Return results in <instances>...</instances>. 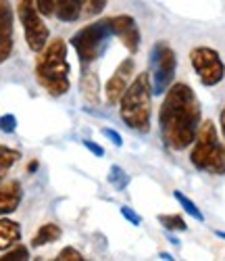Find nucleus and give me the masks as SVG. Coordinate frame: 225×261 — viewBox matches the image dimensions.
I'll return each mask as SVG.
<instances>
[{"label": "nucleus", "instance_id": "4468645a", "mask_svg": "<svg viewBox=\"0 0 225 261\" xmlns=\"http://www.w3.org/2000/svg\"><path fill=\"white\" fill-rule=\"evenodd\" d=\"M21 241V226L3 215L0 220V251H9Z\"/></svg>", "mask_w": 225, "mask_h": 261}, {"label": "nucleus", "instance_id": "393cba45", "mask_svg": "<svg viewBox=\"0 0 225 261\" xmlns=\"http://www.w3.org/2000/svg\"><path fill=\"white\" fill-rule=\"evenodd\" d=\"M36 7L42 13V17H52L54 15V0H36Z\"/></svg>", "mask_w": 225, "mask_h": 261}, {"label": "nucleus", "instance_id": "39448f33", "mask_svg": "<svg viewBox=\"0 0 225 261\" xmlns=\"http://www.w3.org/2000/svg\"><path fill=\"white\" fill-rule=\"evenodd\" d=\"M112 38V30H110V17L94 21V23H88L86 28H81L79 32L73 34L71 38V46L75 48L81 67L86 69L88 65H92L96 59L102 57V53L108 46V40Z\"/></svg>", "mask_w": 225, "mask_h": 261}, {"label": "nucleus", "instance_id": "4be33fe9", "mask_svg": "<svg viewBox=\"0 0 225 261\" xmlns=\"http://www.w3.org/2000/svg\"><path fill=\"white\" fill-rule=\"evenodd\" d=\"M106 7V0H86V7H83V13L90 15V17H96L104 11Z\"/></svg>", "mask_w": 225, "mask_h": 261}, {"label": "nucleus", "instance_id": "f257e3e1", "mask_svg": "<svg viewBox=\"0 0 225 261\" xmlns=\"http://www.w3.org/2000/svg\"><path fill=\"white\" fill-rule=\"evenodd\" d=\"M202 121V109L188 84H171L159 109L161 138L171 150H186L192 146Z\"/></svg>", "mask_w": 225, "mask_h": 261}, {"label": "nucleus", "instance_id": "aec40b11", "mask_svg": "<svg viewBox=\"0 0 225 261\" xmlns=\"http://www.w3.org/2000/svg\"><path fill=\"white\" fill-rule=\"evenodd\" d=\"M108 182H110V186H115V190H123V188L129 184V176L123 171V167H119V165H110Z\"/></svg>", "mask_w": 225, "mask_h": 261}, {"label": "nucleus", "instance_id": "a878e982", "mask_svg": "<svg viewBox=\"0 0 225 261\" xmlns=\"http://www.w3.org/2000/svg\"><path fill=\"white\" fill-rule=\"evenodd\" d=\"M121 215L125 217V220H129V222L133 224V226H140V224H142V220H140V215H138L136 211H133L131 207H127V205H125V207H121Z\"/></svg>", "mask_w": 225, "mask_h": 261}, {"label": "nucleus", "instance_id": "f3484780", "mask_svg": "<svg viewBox=\"0 0 225 261\" xmlns=\"http://www.w3.org/2000/svg\"><path fill=\"white\" fill-rule=\"evenodd\" d=\"M21 159V153L11 146H5V144H0V180L5 178V173Z\"/></svg>", "mask_w": 225, "mask_h": 261}, {"label": "nucleus", "instance_id": "cd10ccee", "mask_svg": "<svg viewBox=\"0 0 225 261\" xmlns=\"http://www.w3.org/2000/svg\"><path fill=\"white\" fill-rule=\"evenodd\" d=\"M83 146L90 150V153H94L96 157H102L104 155V148L100 146V144H96V142H92V140H83Z\"/></svg>", "mask_w": 225, "mask_h": 261}, {"label": "nucleus", "instance_id": "0eeeda50", "mask_svg": "<svg viewBox=\"0 0 225 261\" xmlns=\"http://www.w3.org/2000/svg\"><path fill=\"white\" fill-rule=\"evenodd\" d=\"M190 63L194 67V73L198 75L200 84L213 88L221 84L225 77V63L221 55L211 46H196L190 50Z\"/></svg>", "mask_w": 225, "mask_h": 261}, {"label": "nucleus", "instance_id": "c756f323", "mask_svg": "<svg viewBox=\"0 0 225 261\" xmlns=\"http://www.w3.org/2000/svg\"><path fill=\"white\" fill-rule=\"evenodd\" d=\"M27 169H30V171H36V169H38V161H32V163H30V167H27Z\"/></svg>", "mask_w": 225, "mask_h": 261}, {"label": "nucleus", "instance_id": "dca6fc26", "mask_svg": "<svg viewBox=\"0 0 225 261\" xmlns=\"http://www.w3.org/2000/svg\"><path fill=\"white\" fill-rule=\"evenodd\" d=\"M61 228L57 224H44L32 238V247H44V245H50V243H57L61 238Z\"/></svg>", "mask_w": 225, "mask_h": 261}, {"label": "nucleus", "instance_id": "6ab92c4d", "mask_svg": "<svg viewBox=\"0 0 225 261\" xmlns=\"http://www.w3.org/2000/svg\"><path fill=\"white\" fill-rule=\"evenodd\" d=\"M173 199H175L179 205H182V207H184V211H186L188 215H192L196 222H205V215H202V211L196 207V203H194L192 199H188V197H186L184 192L175 190V192H173Z\"/></svg>", "mask_w": 225, "mask_h": 261}, {"label": "nucleus", "instance_id": "9d476101", "mask_svg": "<svg viewBox=\"0 0 225 261\" xmlns=\"http://www.w3.org/2000/svg\"><path fill=\"white\" fill-rule=\"evenodd\" d=\"M133 71H136V61L131 57H127L119 63V67L110 75V80L106 82V88H104L106 100L110 105H119V98L123 96V92L127 90V86L133 80Z\"/></svg>", "mask_w": 225, "mask_h": 261}, {"label": "nucleus", "instance_id": "2eb2a0df", "mask_svg": "<svg viewBox=\"0 0 225 261\" xmlns=\"http://www.w3.org/2000/svg\"><path fill=\"white\" fill-rule=\"evenodd\" d=\"M81 94L86 102L90 105H98L100 100V86H98V75L92 71H86L81 77Z\"/></svg>", "mask_w": 225, "mask_h": 261}, {"label": "nucleus", "instance_id": "f8f14e48", "mask_svg": "<svg viewBox=\"0 0 225 261\" xmlns=\"http://www.w3.org/2000/svg\"><path fill=\"white\" fill-rule=\"evenodd\" d=\"M21 199H23V188L19 180H9L0 184V217L17 211Z\"/></svg>", "mask_w": 225, "mask_h": 261}, {"label": "nucleus", "instance_id": "423d86ee", "mask_svg": "<svg viewBox=\"0 0 225 261\" xmlns=\"http://www.w3.org/2000/svg\"><path fill=\"white\" fill-rule=\"evenodd\" d=\"M17 17L23 25L25 42L32 53H40L48 44L50 32L48 25L44 23V17L36 7V0H17Z\"/></svg>", "mask_w": 225, "mask_h": 261}, {"label": "nucleus", "instance_id": "bb28decb", "mask_svg": "<svg viewBox=\"0 0 225 261\" xmlns=\"http://www.w3.org/2000/svg\"><path fill=\"white\" fill-rule=\"evenodd\" d=\"M102 134L115 144V146H123V138L119 132H115V129H110V127H102Z\"/></svg>", "mask_w": 225, "mask_h": 261}, {"label": "nucleus", "instance_id": "5701e85b", "mask_svg": "<svg viewBox=\"0 0 225 261\" xmlns=\"http://www.w3.org/2000/svg\"><path fill=\"white\" fill-rule=\"evenodd\" d=\"M17 129V117L15 115H3L0 117V132H5V134H13Z\"/></svg>", "mask_w": 225, "mask_h": 261}, {"label": "nucleus", "instance_id": "6e6552de", "mask_svg": "<svg viewBox=\"0 0 225 261\" xmlns=\"http://www.w3.org/2000/svg\"><path fill=\"white\" fill-rule=\"evenodd\" d=\"M152 75H150V86H152V94L161 96L167 92V88L173 84L175 69H177V57L173 48L165 42H159L152 50Z\"/></svg>", "mask_w": 225, "mask_h": 261}, {"label": "nucleus", "instance_id": "9b49d317", "mask_svg": "<svg viewBox=\"0 0 225 261\" xmlns=\"http://www.w3.org/2000/svg\"><path fill=\"white\" fill-rule=\"evenodd\" d=\"M15 46V15L11 0H0V65H3Z\"/></svg>", "mask_w": 225, "mask_h": 261}, {"label": "nucleus", "instance_id": "ddd939ff", "mask_svg": "<svg viewBox=\"0 0 225 261\" xmlns=\"http://www.w3.org/2000/svg\"><path fill=\"white\" fill-rule=\"evenodd\" d=\"M86 0H54V17L63 23H73L83 13Z\"/></svg>", "mask_w": 225, "mask_h": 261}, {"label": "nucleus", "instance_id": "1a4fd4ad", "mask_svg": "<svg viewBox=\"0 0 225 261\" xmlns=\"http://www.w3.org/2000/svg\"><path fill=\"white\" fill-rule=\"evenodd\" d=\"M110 30H112V36L121 40V44L131 53L136 55L142 46V34H140V28L136 23V19L131 15H115L110 17Z\"/></svg>", "mask_w": 225, "mask_h": 261}, {"label": "nucleus", "instance_id": "a211bd4d", "mask_svg": "<svg viewBox=\"0 0 225 261\" xmlns=\"http://www.w3.org/2000/svg\"><path fill=\"white\" fill-rule=\"evenodd\" d=\"M159 224L169 230V232H186L188 230V224L182 215L177 213H169V215H159Z\"/></svg>", "mask_w": 225, "mask_h": 261}, {"label": "nucleus", "instance_id": "b1692460", "mask_svg": "<svg viewBox=\"0 0 225 261\" xmlns=\"http://www.w3.org/2000/svg\"><path fill=\"white\" fill-rule=\"evenodd\" d=\"M57 259H59V261H81L83 257H81V253H79L77 249H73V247H65V249L57 255Z\"/></svg>", "mask_w": 225, "mask_h": 261}, {"label": "nucleus", "instance_id": "412c9836", "mask_svg": "<svg viewBox=\"0 0 225 261\" xmlns=\"http://www.w3.org/2000/svg\"><path fill=\"white\" fill-rule=\"evenodd\" d=\"M25 259H30V251L25 247H21V245L7 251L3 257H0V261H25Z\"/></svg>", "mask_w": 225, "mask_h": 261}, {"label": "nucleus", "instance_id": "c85d7f7f", "mask_svg": "<svg viewBox=\"0 0 225 261\" xmlns=\"http://www.w3.org/2000/svg\"><path fill=\"white\" fill-rule=\"evenodd\" d=\"M219 123H221V134L225 138V107L221 109V115H219Z\"/></svg>", "mask_w": 225, "mask_h": 261}, {"label": "nucleus", "instance_id": "f03ea898", "mask_svg": "<svg viewBox=\"0 0 225 261\" xmlns=\"http://www.w3.org/2000/svg\"><path fill=\"white\" fill-rule=\"evenodd\" d=\"M69 59H67V42L63 38L48 40V44L38 53L36 59V80L50 96H63L69 92Z\"/></svg>", "mask_w": 225, "mask_h": 261}, {"label": "nucleus", "instance_id": "7c9ffc66", "mask_svg": "<svg viewBox=\"0 0 225 261\" xmlns=\"http://www.w3.org/2000/svg\"><path fill=\"white\" fill-rule=\"evenodd\" d=\"M217 236H219V238H223V241H225V232H217Z\"/></svg>", "mask_w": 225, "mask_h": 261}, {"label": "nucleus", "instance_id": "7ed1b4c3", "mask_svg": "<svg viewBox=\"0 0 225 261\" xmlns=\"http://www.w3.org/2000/svg\"><path fill=\"white\" fill-rule=\"evenodd\" d=\"M152 86H150V73H138L133 75L127 90L119 98V115L123 123L138 134L150 132V115H152Z\"/></svg>", "mask_w": 225, "mask_h": 261}, {"label": "nucleus", "instance_id": "20e7f679", "mask_svg": "<svg viewBox=\"0 0 225 261\" xmlns=\"http://www.w3.org/2000/svg\"><path fill=\"white\" fill-rule=\"evenodd\" d=\"M190 163L211 176H225V144L211 119L200 121L198 134L190 146Z\"/></svg>", "mask_w": 225, "mask_h": 261}]
</instances>
